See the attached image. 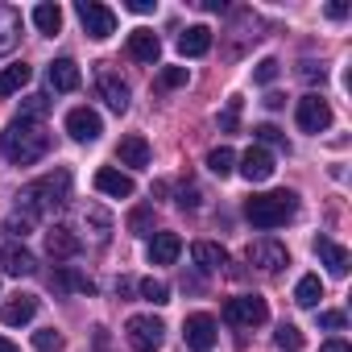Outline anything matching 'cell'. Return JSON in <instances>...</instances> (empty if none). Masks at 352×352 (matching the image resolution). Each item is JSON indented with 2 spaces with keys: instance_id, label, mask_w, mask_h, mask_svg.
<instances>
[{
  "instance_id": "obj_1",
  "label": "cell",
  "mask_w": 352,
  "mask_h": 352,
  "mask_svg": "<svg viewBox=\"0 0 352 352\" xmlns=\"http://www.w3.org/2000/svg\"><path fill=\"white\" fill-rule=\"evenodd\" d=\"M0 149H5V157H9L13 166H34L38 157H46V149H50V133H46L38 120L17 116L5 133H0Z\"/></svg>"
},
{
  "instance_id": "obj_2",
  "label": "cell",
  "mask_w": 352,
  "mask_h": 352,
  "mask_svg": "<svg viewBox=\"0 0 352 352\" xmlns=\"http://www.w3.org/2000/svg\"><path fill=\"white\" fill-rule=\"evenodd\" d=\"M67 199H71V170H54V174L30 183V187L17 195V204H21V212H25L30 220H38L42 212H58Z\"/></svg>"
},
{
  "instance_id": "obj_3",
  "label": "cell",
  "mask_w": 352,
  "mask_h": 352,
  "mask_svg": "<svg viewBox=\"0 0 352 352\" xmlns=\"http://www.w3.org/2000/svg\"><path fill=\"white\" fill-rule=\"evenodd\" d=\"M294 212H298L294 191H265V195H253L245 204V216L253 228H282L286 220H294Z\"/></svg>"
},
{
  "instance_id": "obj_4",
  "label": "cell",
  "mask_w": 352,
  "mask_h": 352,
  "mask_svg": "<svg viewBox=\"0 0 352 352\" xmlns=\"http://www.w3.org/2000/svg\"><path fill=\"white\" fill-rule=\"evenodd\" d=\"M124 340H129L133 352H157L162 340H166V323L153 319V315H133L124 323Z\"/></svg>"
},
{
  "instance_id": "obj_5",
  "label": "cell",
  "mask_w": 352,
  "mask_h": 352,
  "mask_svg": "<svg viewBox=\"0 0 352 352\" xmlns=\"http://www.w3.org/2000/svg\"><path fill=\"white\" fill-rule=\"evenodd\" d=\"M224 319L236 323V327H261L270 319V307L261 294H241V298H228L224 302Z\"/></svg>"
},
{
  "instance_id": "obj_6",
  "label": "cell",
  "mask_w": 352,
  "mask_h": 352,
  "mask_svg": "<svg viewBox=\"0 0 352 352\" xmlns=\"http://www.w3.org/2000/svg\"><path fill=\"white\" fill-rule=\"evenodd\" d=\"M75 13H79V21H83L87 38L104 42V38H112V34H116V13H112L108 5H100V0H79Z\"/></svg>"
},
{
  "instance_id": "obj_7",
  "label": "cell",
  "mask_w": 352,
  "mask_h": 352,
  "mask_svg": "<svg viewBox=\"0 0 352 352\" xmlns=\"http://www.w3.org/2000/svg\"><path fill=\"white\" fill-rule=\"evenodd\" d=\"M294 120L302 133H327L331 129V104L323 96H302L294 108Z\"/></svg>"
},
{
  "instance_id": "obj_8",
  "label": "cell",
  "mask_w": 352,
  "mask_h": 352,
  "mask_svg": "<svg viewBox=\"0 0 352 352\" xmlns=\"http://www.w3.org/2000/svg\"><path fill=\"white\" fill-rule=\"evenodd\" d=\"M0 270L13 274V278H30V274H38L34 253H30L25 245H9V232H5V228H0Z\"/></svg>"
},
{
  "instance_id": "obj_9",
  "label": "cell",
  "mask_w": 352,
  "mask_h": 352,
  "mask_svg": "<svg viewBox=\"0 0 352 352\" xmlns=\"http://www.w3.org/2000/svg\"><path fill=\"white\" fill-rule=\"evenodd\" d=\"M183 336H187V348L191 352H212L216 348V319L208 311H195V315H187Z\"/></svg>"
},
{
  "instance_id": "obj_10",
  "label": "cell",
  "mask_w": 352,
  "mask_h": 352,
  "mask_svg": "<svg viewBox=\"0 0 352 352\" xmlns=\"http://www.w3.org/2000/svg\"><path fill=\"white\" fill-rule=\"evenodd\" d=\"M257 270H265V274H278L282 265H290V253H286V245H278V241H253L249 245V253H245Z\"/></svg>"
},
{
  "instance_id": "obj_11",
  "label": "cell",
  "mask_w": 352,
  "mask_h": 352,
  "mask_svg": "<svg viewBox=\"0 0 352 352\" xmlns=\"http://www.w3.org/2000/svg\"><path fill=\"white\" fill-rule=\"evenodd\" d=\"M96 87H100V100H104L112 112H129V83H124L116 71L100 67V75H96Z\"/></svg>"
},
{
  "instance_id": "obj_12",
  "label": "cell",
  "mask_w": 352,
  "mask_h": 352,
  "mask_svg": "<svg viewBox=\"0 0 352 352\" xmlns=\"http://www.w3.org/2000/svg\"><path fill=\"white\" fill-rule=\"evenodd\" d=\"M96 191L100 195H112V199H129L137 191V183L129 179L124 170H116V166H100L96 170Z\"/></svg>"
},
{
  "instance_id": "obj_13",
  "label": "cell",
  "mask_w": 352,
  "mask_h": 352,
  "mask_svg": "<svg viewBox=\"0 0 352 352\" xmlns=\"http://www.w3.org/2000/svg\"><path fill=\"white\" fill-rule=\"evenodd\" d=\"M67 133H71L75 141H96V137L104 133V120H100L96 108H71V112H67Z\"/></svg>"
},
{
  "instance_id": "obj_14",
  "label": "cell",
  "mask_w": 352,
  "mask_h": 352,
  "mask_svg": "<svg viewBox=\"0 0 352 352\" xmlns=\"http://www.w3.org/2000/svg\"><path fill=\"white\" fill-rule=\"evenodd\" d=\"M83 249V241L71 232V228H63V224H54L50 232H46V253L54 257V261H71L75 253Z\"/></svg>"
},
{
  "instance_id": "obj_15",
  "label": "cell",
  "mask_w": 352,
  "mask_h": 352,
  "mask_svg": "<svg viewBox=\"0 0 352 352\" xmlns=\"http://www.w3.org/2000/svg\"><path fill=\"white\" fill-rule=\"evenodd\" d=\"M116 157H120V166L145 170V166H149V141H145L141 133H129V137H120V145H116Z\"/></svg>"
},
{
  "instance_id": "obj_16",
  "label": "cell",
  "mask_w": 352,
  "mask_h": 352,
  "mask_svg": "<svg viewBox=\"0 0 352 352\" xmlns=\"http://www.w3.org/2000/svg\"><path fill=\"white\" fill-rule=\"evenodd\" d=\"M38 315V294H13L5 307H0V319H5L9 327H21Z\"/></svg>"
},
{
  "instance_id": "obj_17",
  "label": "cell",
  "mask_w": 352,
  "mask_h": 352,
  "mask_svg": "<svg viewBox=\"0 0 352 352\" xmlns=\"http://www.w3.org/2000/svg\"><path fill=\"white\" fill-rule=\"evenodd\" d=\"M179 253H183L179 232H157L149 241V265H174V261H179Z\"/></svg>"
},
{
  "instance_id": "obj_18",
  "label": "cell",
  "mask_w": 352,
  "mask_h": 352,
  "mask_svg": "<svg viewBox=\"0 0 352 352\" xmlns=\"http://www.w3.org/2000/svg\"><path fill=\"white\" fill-rule=\"evenodd\" d=\"M241 174L249 183H265L270 174H274V157H270V149H261V145H253L245 157H241Z\"/></svg>"
},
{
  "instance_id": "obj_19",
  "label": "cell",
  "mask_w": 352,
  "mask_h": 352,
  "mask_svg": "<svg viewBox=\"0 0 352 352\" xmlns=\"http://www.w3.org/2000/svg\"><path fill=\"white\" fill-rule=\"evenodd\" d=\"M157 54H162L157 34H149V30H133V34H129V58H137V63L153 67V63H157Z\"/></svg>"
},
{
  "instance_id": "obj_20",
  "label": "cell",
  "mask_w": 352,
  "mask_h": 352,
  "mask_svg": "<svg viewBox=\"0 0 352 352\" xmlns=\"http://www.w3.org/2000/svg\"><path fill=\"white\" fill-rule=\"evenodd\" d=\"M179 50H183V58H199V54H208V50H212V30H208V25H191V30H183V34H179Z\"/></svg>"
},
{
  "instance_id": "obj_21",
  "label": "cell",
  "mask_w": 352,
  "mask_h": 352,
  "mask_svg": "<svg viewBox=\"0 0 352 352\" xmlns=\"http://www.w3.org/2000/svg\"><path fill=\"white\" fill-rule=\"evenodd\" d=\"M315 253H319V261H323L336 278H344V274H348V249H344V245H336V241L319 236V241H315Z\"/></svg>"
},
{
  "instance_id": "obj_22",
  "label": "cell",
  "mask_w": 352,
  "mask_h": 352,
  "mask_svg": "<svg viewBox=\"0 0 352 352\" xmlns=\"http://www.w3.org/2000/svg\"><path fill=\"white\" fill-rule=\"evenodd\" d=\"M79 83H83V75H79V67L71 58H54L50 63V87L54 91H75Z\"/></svg>"
},
{
  "instance_id": "obj_23",
  "label": "cell",
  "mask_w": 352,
  "mask_h": 352,
  "mask_svg": "<svg viewBox=\"0 0 352 352\" xmlns=\"http://www.w3.org/2000/svg\"><path fill=\"white\" fill-rule=\"evenodd\" d=\"M30 67L25 63H13V67H5V71H0V96H13V91H21L25 83H30Z\"/></svg>"
},
{
  "instance_id": "obj_24",
  "label": "cell",
  "mask_w": 352,
  "mask_h": 352,
  "mask_svg": "<svg viewBox=\"0 0 352 352\" xmlns=\"http://www.w3.org/2000/svg\"><path fill=\"white\" fill-rule=\"evenodd\" d=\"M21 34V13L9 9V5H0V50H9Z\"/></svg>"
},
{
  "instance_id": "obj_25",
  "label": "cell",
  "mask_w": 352,
  "mask_h": 352,
  "mask_svg": "<svg viewBox=\"0 0 352 352\" xmlns=\"http://www.w3.org/2000/svg\"><path fill=\"white\" fill-rule=\"evenodd\" d=\"M191 257L199 261V270H220V265H224V249L212 245V241H195V245H191Z\"/></svg>"
},
{
  "instance_id": "obj_26",
  "label": "cell",
  "mask_w": 352,
  "mask_h": 352,
  "mask_svg": "<svg viewBox=\"0 0 352 352\" xmlns=\"http://www.w3.org/2000/svg\"><path fill=\"white\" fill-rule=\"evenodd\" d=\"M319 298H323V282H319V274H307L294 286V302L298 307H319Z\"/></svg>"
},
{
  "instance_id": "obj_27",
  "label": "cell",
  "mask_w": 352,
  "mask_h": 352,
  "mask_svg": "<svg viewBox=\"0 0 352 352\" xmlns=\"http://www.w3.org/2000/svg\"><path fill=\"white\" fill-rule=\"evenodd\" d=\"M34 25H38L42 34H58V30H63V9L46 0V5H38V9H34Z\"/></svg>"
},
{
  "instance_id": "obj_28",
  "label": "cell",
  "mask_w": 352,
  "mask_h": 352,
  "mask_svg": "<svg viewBox=\"0 0 352 352\" xmlns=\"http://www.w3.org/2000/svg\"><path fill=\"white\" fill-rule=\"evenodd\" d=\"M232 162H236V153H232V149H228V145H216V149H212V153H208V170H212V174H216V179H228V174H232V170H236V166H232Z\"/></svg>"
},
{
  "instance_id": "obj_29",
  "label": "cell",
  "mask_w": 352,
  "mask_h": 352,
  "mask_svg": "<svg viewBox=\"0 0 352 352\" xmlns=\"http://www.w3.org/2000/svg\"><path fill=\"white\" fill-rule=\"evenodd\" d=\"M274 344L282 348V352H302V344H307V336L294 327V323H282L278 331H274Z\"/></svg>"
},
{
  "instance_id": "obj_30",
  "label": "cell",
  "mask_w": 352,
  "mask_h": 352,
  "mask_svg": "<svg viewBox=\"0 0 352 352\" xmlns=\"http://www.w3.org/2000/svg\"><path fill=\"white\" fill-rule=\"evenodd\" d=\"M137 290H141V298H145V302H153V307L170 302V286H166V282H157V278H145Z\"/></svg>"
},
{
  "instance_id": "obj_31",
  "label": "cell",
  "mask_w": 352,
  "mask_h": 352,
  "mask_svg": "<svg viewBox=\"0 0 352 352\" xmlns=\"http://www.w3.org/2000/svg\"><path fill=\"white\" fill-rule=\"evenodd\" d=\"M54 286H63V290H83V294H91V278H83V274H75V270H58V274H54Z\"/></svg>"
},
{
  "instance_id": "obj_32",
  "label": "cell",
  "mask_w": 352,
  "mask_h": 352,
  "mask_svg": "<svg viewBox=\"0 0 352 352\" xmlns=\"http://www.w3.org/2000/svg\"><path fill=\"white\" fill-rule=\"evenodd\" d=\"M149 228H153V208H133L129 232H133V236H149Z\"/></svg>"
},
{
  "instance_id": "obj_33",
  "label": "cell",
  "mask_w": 352,
  "mask_h": 352,
  "mask_svg": "<svg viewBox=\"0 0 352 352\" xmlns=\"http://www.w3.org/2000/svg\"><path fill=\"white\" fill-rule=\"evenodd\" d=\"M34 348L38 352H63V336L54 327H42V331H34Z\"/></svg>"
},
{
  "instance_id": "obj_34",
  "label": "cell",
  "mask_w": 352,
  "mask_h": 352,
  "mask_svg": "<svg viewBox=\"0 0 352 352\" xmlns=\"http://www.w3.org/2000/svg\"><path fill=\"white\" fill-rule=\"evenodd\" d=\"M46 112H50V100H46V96H25V104H21V116H25V120L46 116Z\"/></svg>"
},
{
  "instance_id": "obj_35",
  "label": "cell",
  "mask_w": 352,
  "mask_h": 352,
  "mask_svg": "<svg viewBox=\"0 0 352 352\" xmlns=\"http://www.w3.org/2000/svg\"><path fill=\"white\" fill-rule=\"evenodd\" d=\"M253 137H257L261 145H282V149H286V133H282V129H274V124H257V129H253Z\"/></svg>"
},
{
  "instance_id": "obj_36",
  "label": "cell",
  "mask_w": 352,
  "mask_h": 352,
  "mask_svg": "<svg viewBox=\"0 0 352 352\" xmlns=\"http://www.w3.org/2000/svg\"><path fill=\"white\" fill-rule=\"evenodd\" d=\"M157 83H162V87H183V83H187V67H162Z\"/></svg>"
},
{
  "instance_id": "obj_37",
  "label": "cell",
  "mask_w": 352,
  "mask_h": 352,
  "mask_svg": "<svg viewBox=\"0 0 352 352\" xmlns=\"http://www.w3.org/2000/svg\"><path fill=\"white\" fill-rule=\"evenodd\" d=\"M253 79H257V83H274V79H278V58H261V63L253 67Z\"/></svg>"
},
{
  "instance_id": "obj_38",
  "label": "cell",
  "mask_w": 352,
  "mask_h": 352,
  "mask_svg": "<svg viewBox=\"0 0 352 352\" xmlns=\"http://www.w3.org/2000/svg\"><path fill=\"white\" fill-rule=\"evenodd\" d=\"M236 120H241V100L232 96V100H228V108H224V116H220V129H224V133H232V129H236Z\"/></svg>"
},
{
  "instance_id": "obj_39",
  "label": "cell",
  "mask_w": 352,
  "mask_h": 352,
  "mask_svg": "<svg viewBox=\"0 0 352 352\" xmlns=\"http://www.w3.org/2000/svg\"><path fill=\"white\" fill-rule=\"evenodd\" d=\"M319 323H323V327H331V331H340L348 319H344V311H323V315H319Z\"/></svg>"
},
{
  "instance_id": "obj_40",
  "label": "cell",
  "mask_w": 352,
  "mask_h": 352,
  "mask_svg": "<svg viewBox=\"0 0 352 352\" xmlns=\"http://www.w3.org/2000/svg\"><path fill=\"white\" fill-rule=\"evenodd\" d=\"M179 208H199V191L195 187H183L179 191Z\"/></svg>"
},
{
  "instance_id": "obj_41",
  "label": "cell",
  "mask_w": 352,
  "mask_h": 352,
  "mask_svg": "<svg viewBox=\"0 0 352 352\" xmlns=\"http://www.w3.org/2000/svg\"><path fill=\"white\" fill-rule=\"evenodd\" d=\"M133 13H153V0H129Z\"/></svg>"
},
{
  "instance_id": "obj_42",
  "label": "cell",
  "mask_w": 352,
  "mask_h": 352,
  "mask_svg": "<svg viewBox=\"0 0 352 352\" xmlns=\"http://www.w3.org/2000/svg\"><path fill=\"white\" fill-rule=\"evenodd\" d=\"M302 79H323V67H315V63H302Z\"/></svg>"
},
{
  "instance_id": "obj_43",
  "label": "cell",
  "mask_w": 352,
  "mask_h": 352,
  "mask_svg": "<svg viewBox=\"0 0 352 352\" xmlns=\"http://www.w3.org/2000/svg\"><path fill=\"white\" fill-rule=\"evenodd\" d=\"M319 352H352V348H348V344H344V340H327V344H323V348H319Z\"/></svg>"
},
{
  "instance_id": "obj_44",
  "label": "cell",
  "mask_w": 352,
  "mask_h": 352,
  "mask_svg": "<svg viewBox=\"0 0 352 352\" xmlns=\"http://www.w3.org/2000/svg\"><path fill=\"white\" fill-rule=\"evenodd\" d=\"M327 17H336V21L348 17V5H327Z\"/></svg>"
},
{
  "instance_id": "obj_45",
  "label": "cell",
  "mask_w": 352,
  "mask_h": 352,
  "mask_svg": "<svg viewBox=\"0 0 352 352\" xmlns=\"http://www.w3.org/2000/svg\"><path fill=\"white\" fill-rule=\"evenodd\" d=\"M282 104H286V96H278V91L265 96V108H282Z\"/></svg>"
},
{
  "instance_id": "obj_46",
  "label": "cell",
  "mask_w": 352,
  "mask_h": 352,
  "mask_svg": "<svg viewBox=\"0 0 352 352\" xmlns=\"http://www.w3.org/2000/svg\"><path fill=\"white\" fill-rule=\"evenodd\" d=\"M0 352H17V344H13V340H5V336H0Z\"/></svg>"
}]
</instances>
